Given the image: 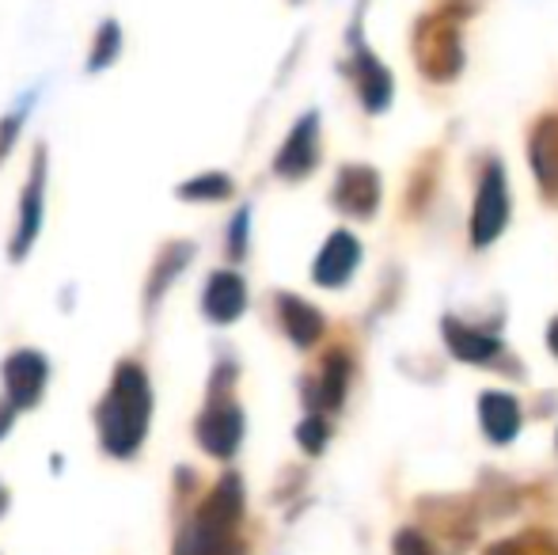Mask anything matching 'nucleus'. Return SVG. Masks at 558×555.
<instances>
[{
	"instance_id": "1",
	"label": "nucleus",
	"mask_w": 558,
	"mask_h": 555,
	"mask_svg": "<svg viewBox=\"0 0 558 555\" xmlns=\"http://www.w3.org/2000/svg\"><path fill=\"white\" fill-rule=\"evenodd\" d=\"M148 419H153V385H148V373L133 358L130 362H118L111 388H107V396L96 408L99 445H104L107 457L114 460L137 457L148 434Z\"/></svg>"
},
{
	"instance_id": "2",
	"label": "nucleus",
	"mask_w": 558,
	"mask_h": 555,
	"mask_svg": "<svg viewBox=\"0 0 558 555\" xmlns=\"http://www.w3.org/2000/svg\"><path fill=\"white\" fill-rule=\"evenodd\" d=\"M0 377H4V393H8V403L15 411H27L43 400L46 385H50V362H46L43 350H12L0 365Z\"/></svg>"
},
{
	"instance_id": "3",
	"label": "nucleus",
	"mask_w": 558,
	"mask_h": 555,
	"mask_svg": "<svg viewBox=\"0 0 558 555\" xmlns=\"http://www.w3.org/2000/svg\"><path fill=\"white\" fill-rule=\"evenodd\" d=\"M46 148H38L35 160L27 171V186H23L20 198V217H15V232H12V260H27V252L35 248L38 232H43V214H46Z\"/></svg>"
},
{
	"instance_id": "4",
	"label": "nucleus",
	"mask_w": 558,
	"mask_h": 555,
	"mask_svg": "<svg viewBox=\"0 0 558 555\" xmlns=\"http://www.w3.org/2000/svg\"><path fill=\"white\" fill-rule=\"evenodd\" d=\"M509 221V191H506V171L501 164H490L478 183V198H475V209H471V240L478 248L494 244L498 232L506 229Z\"/></svg>"
},
{
	"instance_id": "5",
	"label": "nucleus",
	"mask_w": 558,
	"mask_h": 555,
	"mask_svg": "<svg viewBox=\"0 0 558 555\" xmlns=\"http://www.w3.org/2000/svg\"><path fill=\"white\" fill-rule=\"evenodd\" d=\"M194 437H198V445L209 457L232 460L243 442V411L228 396L225 400H209V408L194 422Z\"/></svg>"
},
{
	"instance_id": "6",
	"label": "nucleus",
	"mask_w": 558,
	"mask_h": 555,
	"mask_svg": "<svg viewBox=\"0 0 558 555\" xmlns=\"http://www.w3.org/2000/svg\"><path fill=\"white\" fill-rule=\"evenodd\" d=\"M316 156H319V114L312 111V114H304L293 126V134L286 137L278 160H274V171H278L281 179H304L316 168Z\"/></svg>"
},
{
	"instance_id": "7",
	"label": "nucleus",
	"mask_w": 558,
	"mask_h": 555,
	"mask_svg": "<svg viewBox=\"0 0 558 555\" xmlns=\"http://www.w3.org/2000/svg\"><path fill=\"white\" fill-rule=\"evenodd\" d=\"M247 309V286L235 270H214L202 289V312L214 324H235Z\"/></svg>"
},
{
	"instance_id": "8",
	"label": "nucleus",
	"mask_w": 558,
	"mask_h": 555,
	"mask_svg": "<svg viewBox=\"0 0 558 555\" xmlns=\"http://www.w3.org/2000/svg\"><path fill=\"white\" fill-rule=\"evenodd\" d=\"M194 518L206 521V526H214V529H225V533H235V526H240V518H243V480L240 475L235 472L221 475Z\"/></svg>"
},
{
	"instance_id": "9",
	"label": "nucleus",
	"mask_w": 558,
	"mask_h": 555,
	"mask_svg": "<svg viewBox=\"0 0 558 555\" xmlns=\"http://www.w3.org/2000/svg\"><path fill=\"white\" fill-rule=\"evenodd\" d=\"M335 202L345 209V214L368 217L376 209V202H380V179H376V171L365 168V164H350V168H342L338 186H335Z\"/></svg>"
},
{
	"instance_id": "10",
	"label": "nucleus",
	"mask_w": 558,
	"mask_h": 555,
	"mask_svg": "<svg viewBox=\"0 0 558 555\" xmlns=\"http://www.w3.org/2000/svg\"><path fill=\"white\" fill-rule=\"evenodd\" d=\"M361 263V244L350 237V232H331V240L324 244V252H319L316 267H312V275H316L319 286H342L345 278L353 275V267Z\"/></svg>"
},
{
	"instance_id": "11",
	"label": "nucleus",
	"mask_w": 558,
	"mask_h": 555,
	"mask_svg": "<svg viewBox=\"0 0 558 555\" xmlns=\"http://www.w3.org/2000/svg\"><path fill=\"white\" fill-rule=\"evenodd\" d=\"M191 260H194V244H186V240H179V244H168L160 255H156L153 270H148V286H145V309L148 312H153L156 304L163 301V293L175 286V278L183 275L186 267H191Z\"/></svg>"
},
{
	"instance_id": "12",
	"label": "nucleus",
	"mask_w": 558,
	"mask_h": 555,
	"mask_svg": "<svg viewBox=\"0 0 558 555\" xmlns=\"http://www.w3.org/2000/svg\"><path fill=\"white\" fill-rule=\"evenodd\" d=\"M175 555H243V548L232 533L191 518L175 536Z\"/></svg>"
},
{
	"instance_id": "13",
	"label": "nucleus",
	"mask_w": 558,
	"mask_h": 555,
	"mask_svg": "<svg viewBox=\"0 0 558 555\" xmlns=\"http://www.w3.org/2000/svg\"><path fill=\"white\" fill-rule=\"evenodd\" d=\"M278 316H281L286 335L296 342V347H312V342L324 335V316H319L308 301H301V297H293V293L278 297Z\"/></svg>"
},
{
	"instance_id": "14",
	"label": "nucleus",
	"mask_w": 558,
	"mask_h": 555,
	"mask_svg": "<svg viewBox=\"0 0 558 555\" xmlns=\"http://www.w3.org/2000/svg\"><path fill=\"white\" fill-rule=\"evenodd\" d=\"M478 415H483V430L490 434V442H513L521 430V408L506 393H486L478 403Z\"/></svg>"
},
{
	"instance_id": "15",
	"label": "nucleus",
	"mask_w": 558,
	"mask_h": 555,
	"mask_svg": "<svg viewBox=\"0 0 558 555\" xmlns=\"http://www.w3.org/2000/svg\"><path fill=\"white\" fill-rule=\"evenodd\" d=\"M353 76H357V92H361V104L368 107V111H384L391 99V76L388 69L380 65V61L373 58V53L361 50L357 61H353Z\"/></svg>"
},
{
	"instance_id": "16",
	"label": "nucleus",
	"mask_w": 558,
	"mask_h": 555,
	"mask_svg": "<svg viewBox=\"0 0 558 555\" xmlns=\"http://www.w3.org/2000/svg\"><path fill=\"white\" fill-rule=\"evenodd\" d=\"M445 339L460 362H486V358H494V350H498V339L460 324V319H445Z\"/></svg>"
},
{
	"instance_id": "17",
	"label": "nucleus",
	"mask_w": 558,
	"mask_h": 555,
	"mask_svg": "<svg viewBox=\"0 0 558 555\" xmlns=\"http://www.w3.org/2000/svg\"><path fill=\"white\" fill-rule=\"evenodd\" d=\"M228 194H232V179H228L225 171H206V176L186 179V183L179 186V198L183 202H225Z\"/></svg>"
},
{
	"instance_id": "18",
	"label": "nucleus",
	"mask_w": 558,
	"mask_h": 555,
	"mask_svg": "<svg viewBox=\"0 0 558 555\" xmlns=\"http://www.w3.org/2000/svg\"><path fill=\"white\" fill-rule=\"evenodd\" d=\"M345 381H350V362H345V354H331L324 362V377H319V403L324 408H338L345 400Z\"/></svg>"
},
{
	"instance_id": "19",
	"label": "nucleus",
	"mask_w": 558,
	"mask_h": 555,
	"mask_svg": "<svg viewBox=\"0 0 558 555\" xmlns=\"http://www.w3.org/2000/svg\"><path fill=\"white\" fill-rule=\"evenodd\" d=\"M118 50H122V27H118L114 20H104V23H99V31H96V43H92L88 69H92V73L107 69L118 58Z\"/></svg>"
},
{
	"instance_id": "20",
	"label": "nucleus",
	"mask_w": 558,
	"mask_h": 555,
	"mask_svg": "<svg viewBox=\"0 0 558 555\" xmlns=\"http://www.w3.org/2000/svg\"><path fill=\"white\" fill-rule=\"evenodd\" d=\"M27 107H31V96L23 99V104L15 107L12 114H4V119H0V164L8 160V153H12V145H15V141H20L23 119H27Z\"/></svg>"
},
{
	"instance_id": "21",
	"label": "nucleus",
	"mask_w": 558,
	"mask_h": 555,
	"mask_svg": "<svg viewBox=\"0 0 558 555\" xmlns=\"http://www.w3.org/2000/svg\"><path fill=\"white\" fill-rule=\"evenodd\" d=\"M296 442H301L308 453H324V445H327V422L319 419V415H308V419L301 422V430H296Z\"/></svg>"
},
{
	"instance_id": "22",
	"label": "nucleus",
	"mask_w": 558,
	"mask_h": 555,
	"mask_svg": "<svg viewBox=\"0 0 558 555\" xmlns=\"http://www.w3.org/2000/svg\"><path fill=\"white\" fill-rule=\"evenodd\" d=\"M247 225H251V214L240 209V214L232 217V229H228V252H232V260H240V255L247 252Z\"/></svg>"
},
{
	"instance_id": "23",
	"label": "nucleus",
	"mask_w": 558,
	"mask_h": 555,
	"mask_svg": "<svg viewBox=\"0 0 558 555\" xmlns=\"http://www.w3.org/2000/svg\"><path fill=\"white\" fill-rule=\"evenodd\" d=\"M396 555H434V548H429L414 529H407V533L396 536Z\"/></svg>"
},
{
	"instance_id": "24",
	"label": "nucleus",
	"mask_w": 558,
	"mask_h": 555,
	"mask_svg": "<svg viewBox=\"0 0 558 555\" xmlns=\"http://www.w3.org/2000/svg\"><path fill=\"white\" fill-rule=\"evenodd\" d=\"M12 422H15V408L12 403H0V437H8V430H12Z\"/></svg>"
},
{
	"instance_id": "25",
	"label": "nucleus",
	"mask_w": 558,
	"mask_h": 555,
	"mask_svg": "<svg viewBox=\"0 0 558 555\" xmlns=\"http://www.w3.org/2000/svg\"><path fill=\"white\" fill-rule=\"evenodd\" d=\"M490 555H521V552H517V544H498V548H490Z\"/></svg>"
},
{
	"instance_id": "26",
	"label": "nucleus",
	"mask_w": 558,
	"mask_h": 555,
	"mask_svg": "<svg viewBox=\"0 0 558 555\" xmlns=\"http://www.w3.org/2000/svg\"><path fill=\"white\" fill-rule=\"evenodd\" d=\"M547 339H551V350H555V354H558V319H555V324H551V335H547Z\"/></svg>"
},
{
	"instance_id": "27",
	"label": "nucleus",
	"mask_w": 558,
	"mask_h": 555,
	"mask_svg": "<svg viewBox=\"0 0 558 555\" xmlns=\"http://www.w3.org/2000/svg\"><path fill=\"white\" fill-rule=\"evenodd\" d=\"M8 510V491H4V483H0V514Z\"/></svg>"
}]
</instances>
